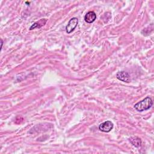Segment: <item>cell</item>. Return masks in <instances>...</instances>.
Masks as SVG:
<instances>
[{"instance_id":"5b68a950","label":"cell","mask_w":154,"mask_h":154,"mask_svg":"<svg viewBox=\"0 0 154 154\" xmlns=\"http://www.w3.org/2000/svg\"><path fill=\"white\" fill-rule=\"evenodd\" d=\"M96 19V14L94 11H88L84 16V20L86 22L91 23Z\"/></svg>"},{"instance_id":"8992f818","label":"cell","mask_w":154,"mask_h":154,"mask_svg":"<svg viewBox=\"0 0 154 154\" xmlns=\"http://www.w3.org/2000/svg\"><path fill=\"white\" fill-rule=\"evenodd\" d=\"M129 140L130 143L136 147H138L141 145V140L138 137L132 136L129 138Z\"/></svg>"},{"instance_id":"6da1fadb","label":"cell","mask_w":154,"mask_h":154,"mask_svg":"<svg viewBox=\"0 0 154 154\" xmlns=\"http://www.w3.org/2000/svg\"><path fill=\"white\" fill-rule=\"evenodd\" d=\"M153 105V101L152 99L149 97H146L143 100L137 102L134 105L135 109L139 111L142 112L143 111H146L149 109Z\"/></svg>"},{"instance_id":"7a4b0ae2","label":"cell","mask_w":154,"mask_h":154,"mask_svg":"<svg viewBox=\"0 0 154 154\" xmlns=\"http://www.w3.org/2000/svg\"><path fill=\"white\" fill-rule=\"evenodd\" d=\"M114 127L113 123L111 121H106L102 123H100L99 126V129L100 131L104 132H110Z\"/></svg>"},{"instance_id":"277c9868","label":"cell","mask_w":154,"mask_h":154,"mask_svg":"<svg viewBox=\"0 0 154 154\" xmlns=\"http://www.w3.org/2000/svg\"><path fill=\"white\" fill-rule=\"evenodd\" d=\"M116 77L118 79H119L120 81H122L123 82H129L131 81L130 75H129V73L128 72H125V71H121V72H117V73L116 75Z\"/></svg>"},{"instance_id":"3957f363","label":"cell","mask_w":154,"mask_h":154,"mask_svg":"<svg viewBox=\"0 0 154 154\" xmlns=\"http://www.w3.org/2000/svg\"><path fill=\"white\" fill-rule=\"evenodd\" d=\"M78 23V19L76 17H73L68 22L66 27V31L67 34L71 33L75 28L76 27Z\"/></svg>"},{"instance_id":"52a82bcc","label":"cell","mask_w":154,"mask_h":154,"mask_svg":"<svg viewBox=\"0 0 154 154\" xmlns=\"http://www.w3.org/2000/svg\"><path fill=\"white\" fill-rule=\"evenodd\" d=\"M47 22V19H41L39 21H37L36 22H35L34 23H33L31 27L29 28V30H32L35 28H41L42 26L45 25V23Z\"/></svg>"}]
</instances>
